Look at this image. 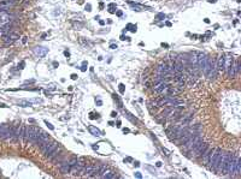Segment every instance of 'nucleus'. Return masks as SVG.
<instances>
[{
  "mask_svg": "<svg viewBox=\"0 0 241 179\" xmlns=\"http://www.w3.org/2000/svg\"><path fill=\"white\" fill-rule=\"evenodd\" d=\"M40 130L39 127L36 126H27L25 129V138H24V143L29 142L30 144H36L37 142V138H39V133H40Z\"/></svg>",
  "mask_w": 241,
  "mask_h": 179,
  "instance_id": "nucleus-1",
  "label": "nucleus"
},
{
  "mask_svg": "<svg viewBox=\"0 0 241 179\" xmlns=\"http://www.w3.org/2000/svg\"><path fill=\"white\" fill-rule=\"evenodd\" d=\"M203 141V135H200L199 132H197L195 135H193L191 138H188L183 144H182V150L188 153L189 150H192L198 143H200Z\"/></svg>",
  "mask_w": 241,
  "mask_h": 179,
  "instance_id": "nucleus-2",
  "label": "nucleus"
},
{
  "mask_svg": "<svg viewBox=\"0 0 241 179\" xmlns=\"http://www.w3.org/2000/svg\"><path fill=\"white\" fill-rule=\"evenodd\" d=\"M222 153H223V150L221 148H216L214 150V154H212L210 162L207 165V167L216 173H217V168H218V165H220V161H221V158H222Z\"/></svg>",
  "mask_w": 241,
  "mask_h": 179,
  "instance_id": "nucleus-3",
  "label": "nucleus"
},
{
  "mask_svg": "<svg viewBox=\"0 0 241 179\" xmlns=\"http://www.w3.org/2000/svg\"><path fill=\"white\" fill-rule=\"evenodd\" d=\"M19 39V36H18V34H16V33H8V34H6V35H4L2 36V41L6 43V45H11V43H13L14 41H17Z\"/></svg>",
  "mask_w": 241,
  "mask_h": 179,
  "instance_id": "nucleus-4",
  "label": "nucleus"
},
{
  "mask_svg": "<svg viewBox=\"0 0 241 179\" xmlns=\"http://www.w3.org/2000/svg\"><path fill=\"white\" fill-rule=\"evenodd\" d=\"M214 148H207L204 153H203V155H201V158H203V164H204V166H207L209 165V162H210V159H211V156H212V154H214Z\"/></svg>",
  "mask_w": 241,
  "mask_h": 179,
  "instance_id": "nucleus-5",
  "label": "nucleus"
},
{
  "mask_svg": "<svg viewBox=\"0 0 241 179\" xmlns=\"http://www.w3.org/2000/svg\"><path fill=\"white\" fill-rule=\"evenodd\" d=\"M11 22V14L7 11H0V28Z\"/></svg>",
  "mask_w": 241,
  "mask_h": 179,
  "instance_id": "nucleus-6",
  "label": "nucleus"
},
{
  "mask_svg": "<svg viewBox=\"0 0 241 179\" xmlns=\"http://www.w3.org/2000/svg\"><path fill=\"white\" fill-rule=\"evenodd\" d=\"M207 59H209V57H207L205 53H198V68H199L200 71L204 70Z\"/></svg>",
  "mask_w": 241,
  "mask_h": 179,
  "instance_id": "nucleus-7",
  "label": "nucleus"
},
{
  "mask_svg": "<svg viewBox=\"0 0 241 179\" xmlns=\"http://www.w3.org/2000/svg\"><path fill=\"white\" fill-rule=\"evenodd\" d=\"M60 172L63 174H66V173H70V170H71V166H70V162L69 160H64V161H60L59 165H58Z\"/></svg>",
  "mask_w": 241,
  "mask_h": 179,
  "instance_id": "nucleus-8",
  "label": "nucleus"
},
{
  "mask_svg": "<svg viewBox=\"0 0 241 179\" xmlns=\"http://www.w3.org/2000/svg\"><path fill=\"white\" fill-rule=\"evenodd\" d=\"M17 0H1L0 1V11H7L8 8L13 7Z\"/></svg>",
  "mask_w": 241,
  "mask_h": 179,
  "instance_id": "nucleus-9",
  "label": "nucleus"
},
{
  "mask_svg": "<svg viewBox=\"0 0 241 179\" xmlns=\"http://www.w3.org/2000/svg\"><path fill=\"white\" fill-rule=\"evenodd\" d=\"M21 132H22V125H16L13 126V133H12V141L13 142H19L21 141Z\"/></svg>",
  "mask_w": 241,
  "mask_h": 179,
  "instance_id": "nucleus-10",
  "label": "nucleus"
},
{
  "mask_svg": "<svg viewBox=\"0 0 241 179\" xmlns=\"http://www.w3.org/2000/svg\"><path fill=\"white\" fill-rule=\"evenodd\" d=\"M168 86H169L168 82L163 80V81H160V82H158V83H156V84L153 86V91L157 93V94H162V91L165 89Z\"/></svg>",
  "mask_w": 241,
  "mask_h": 179,
  "instance_id": "nucleus-11",
  "label": "nucleus"
},
{
  "mask_svg": "<svg viewBox=\"0 0 241 179\" xmlns=\"http://www.w3.org/2000/svg\"><path fill=\"white\" fill-rule=\"evenodd\" d=\"M58 147H59V143H58V142H56V141H51V143L48 144V147L46 148V150H45L42 154H43L45 156H48V155H50V154L56 149V148H58Z\"/></svg>",
  "mask_w": 241,
  "mask_h": 179,
  "instance_id": "nucleus-12",
  "label": "nucleus"
},
{
  "mask_svg": "<svg viewBox=\"0 0 241 179\" xmlns=\"http://www.w3.org/2000/svg\"><path fill=\"white\" fill-rule=\"evenodd\" d=\"M234 64V59L232 55H228V57H224V71L228 72V70L233 66Z\"/></svg>",
  "mask_w": 241,
  "mask_h": 179,
  "instance_id": "nucleus-13",
  "label": "nucleus"
},
{
  "mask_svg": "<svg viewBox=\"0 0 241 179\" xmlns=\"http://www.w3.org/2000/svg\"><path fill=\"white\" fill-rule=\"evenodd\" d=\"M47 52H48V49H47L46 47H36V48L34 49V53H35L39 58L45 57V55L47 54Z\"/></svg>",
  "mask_w": 241,
  "mask_h": 179,
  "instance_id": "nucleus-14",
  "label": "nucleus"
},
{
  "mask_svg": "<svg viewBox=\"0 0 241 179\" xmlns=\"http://www.w3.org/2000/svg\"><path fill=\"white\" fill-rule=\"evenodd\" d=\"M241 173V160L240 156L236 155V159H235V171H234V176H240Z\"/></svg>",
  "mask_w": 241,
  "mask_h": 179,
  "instance_id": "nucleus-15",
  "label": "nucleus"
},
{
  "mask_svg": "<svg viewBox=\"0 0 241 179\" xmlns=\"http://www.w3.org/2000/svg\"><path fill=\"white\" fill-rule=\"evenodd\" d=\"M60 152H62V147L59 146L58 148H56V149H54V150H53V152H52V153L48 155V156H46V158H47L48 160H54L57 156H59V155H60Z\"/></svg>",
  "mask_w": 241,
  "mask_h": 179,
  "instance_id": "nucleus-16",
  "label": "nucleus"
},
{
  "mask_svg": "<svg viewBox=\"0 0 241 179\" xmlns=\"http://www.w3.org/2000/svg\"><path fill=\"white\" fill-rule=\"evenodd\" d=\"M216 66H217V70H220V71L224 70V55H220L218 61L216 63Z\"/></svg>",
  "mask_w": 241,
  "mask_h": 179,
  "instance_id": "nucleus-17",
  "label": "nucleus"
},
{
  "mask_svg": "<svg viewBox=\"0 0 241 179\" xmlns=\"http://www.w3.org/2000/svg\"><path fill=\"white\" fill-rule=\"evenodd\" d=\"M89 131L94 135V136H97V137H99V136H101V132L98 130V129H95L94 126H89Z\"/></svg>",
  "mask_w": 241,
  "mask_h": 179,
  "instance_id": "nucleus-18",
  "label": "nucleus"
},
{
  "mask_svg": "<svg viewBox=\"0 0 241 179\" xmlns=\"http://www.w3.org/2000/svg\"><path fill=\"white\" fill-rule=\"evenodd\" d=\"M18 105H22V107H28V106H30L31 103H30V102H27V101H21V102H18Z\"/></svg>",
  "mask_w": 241,
  "mask_h": 179,
  "instance_id": "nucleus-19",
  "label": "nucleus"
},
{
  "mask_svg": "<svg viewBox=\"0 0 241 179\" xmlns=\"http://www.w3.org/2000/svg\"><path fill=\"white\" fill-rule=\"evenodd\" d=\"M46 124H47V126H48V127H50V129H52V130H53V126H52V125H51V124H50V123H47V121H46Z\"/></svg>",
  "mask_w": 241,
  "mask_h": 179,
  "instance_id": "nucleus-20",
  "label": "nucleus"
},
{
  "mask_svg": "<svg viewBox=\"0 0 241 179\" xmlns=\"http://www.w3.org/2000/svg\"><path fill=\"white\" fill-rule=\"evenodd\" d=\"M162 17H164V14H158V16H157V19H159V18H162Z\"/></svg>",
  "mask_w": 241,
  "mask_h": 179,
  "instance_id": "nucleus-21",
  "label": "nucleus"
},
{
  "mask_svg": "<svg viewBox=\"0 0 241 179\" xmlns=\"http://www.w3.org/2000/svg\"><path fill=\"white\" fill-rule=\"evenodd\" d=\"M22 42H23V43H25V42H27V37H23V40H22Z\"/></svg>",
  "mask_w": 241,
  "mask_h": 179,
  "instance_id": "nucleus-22",
  "label": "nucleus"
},
{
  "mask_svg": "<svg viewBox=\"0 0 241 179\" xmlns=\"http://www.w3.org/2000/svg\"><path fill=\"white\" fill-rule=\"evenodd\" d=\"M120 91H122V93H123V91H124V88H123V86H122V84H120Z\"/></svg>",
  "mask_w": 241,
  "mask_h": 179,
  "instance_id": "nucleus-23",
  "label": "nucleus"
},
{
  "mask_svg": "<svg viewBox=\"0 0 241 179\" xmlns=\"http://www.w3.org/2000/svg\"><path fill=\"white\" fill-rule=\"evenodd\" d=\"M111 48H112V49H115V48H117V46H115V45H111Z\"/></svg>",
  "mask_w": 241,
  "mask_h": 179,
  "instance_id": "nucleus-24",
  "label": "nucleus"
}]
</instances>
